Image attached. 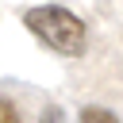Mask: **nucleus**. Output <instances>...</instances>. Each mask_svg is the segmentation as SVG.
I'll list each match as a JSON object with an SVG mask.
<instances>
[{
	"instance_id": "1",
	"label": "nucleus",
	"mask_w": 123,
	"mask_h": 123,
	"mask_svg": "<svg viewBox=\"0 0 123 123\" xmlns=\"http://www.w3.org/2000/svg\"><path fill=\"white\" fill-rule=\"evenodd\" d=\"M23 27H27L38 42H46L54 54L73 58V54H81V50H85V23H81L73 12L58 8V4L27 8V12H23Z\"/></svg>"
},
{
	"instance_id": "2",
	"label": "nucleus",
	"mask_w": 123,
	"mask_h": 123,
	"mask_svg": "<svg viewBox=\"0 0 123 123\" xmlns=\"http://www.w3.org/2000/svg\"><path fill=\"white\" fill-rule=\"evenodd\" d=\"M81 123H119L108 108H85L81 111Z\"/></svg>"
},
{
	"instance_id": "3",
	"label": "nucleus",
	"mask_w": 123,
	"mask_h": 123,
	"mask_svg": "<svg viewBox=\"0 0 123 123\" xmlns=\"http://www.w3.org/2000/svg\"><path fill=\"white\" fill-rule=\"evenodd\" d=\"M0 123H19V111L12 100H0Z\"/></svg>"
},
{
	"instance_id": "4",
	"label": "nucleus",
	"mask_w": 123,
	"mask_h": 123,
	"mask_svg": "<svg viewBox=\"0 0 123 123\" xmlns=\"http://www.w3.org/2000/svg\"><path fill=\"white\" fill-rule=\"evenodd\" d=\"M42 123H62V111H58V108H46V111H42Z\"/></svg>"
}]
</instances>
